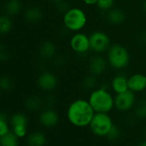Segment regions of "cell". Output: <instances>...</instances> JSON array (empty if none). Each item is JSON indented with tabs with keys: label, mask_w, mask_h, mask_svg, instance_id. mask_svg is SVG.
I'll list each match as a JSON object with an SVG mask.
<instances>
[{
	"label": "cell",
	"mask_w": 146,
	"mask_h": 146,
	"mask_svg": "<svg viewBox=\"0 0 146 146\" xmlns=\"http://www.w3.org/2000/svg\"><path fill=\"white\" fill-rule=\"evenodd\" d=\"M39 87L45 91H52L58 85V78L54 73L51 71H44L39 75L37 79Z\"/></svg>",
	"instance_id": "cell-9"
},
{
	"label": "cell",
	"mask_w": 146,
	"mask_h": 146,
	"mask_svg": "<svg viewBox=\"0 0 146 146\" xmlns=\"http://www.w3.org/2000/svg\"><path fill=\"white\" fill-rule=\"evenodd\" d=\"M97 81H98L97 80V77L90 73V75L86 76L84 78V80L82 82V86L86 90H93L96 87Z\"/></svg>",
	"instance_id": "cell-22"
},
{
	"label": "cell",
	"mask_w": 146,
	"mask_h": 146,
	"mask_svg": "<svg viewBox=\"0 0 146 146\" xmlns=\"http://www.w3.org/2000/svg\"><path fill=\"white\" fill-rule=\"evenodd\" d=\"M108 60L103 56L97 54L91 57L89 62V70L91 74L98 77L102 75L108 67Z\"/></svg>",
	"instance_id": "cell-10"
},
{
	"label": "cell",
	"mask_w": 146,
	"mask_h": 146,
	"mask_svg": "<svg viewBox=\"0 0 146 146\" xmlns=\"http://www.w3.org/2000/svg\"><path fill=\"white\" fill-rule=\"evenodd\" d=\"M42 104L41 99L38 96H29L25 102L26 108L30 111H37Z\"/></svg>",
	"instance_id": "cell-21"
},
{
	"label": "cell",
	"mask_w": 146,
	"mask_h": 146,
	"mask_svg": "<svg viewBox=\"0 0 146 146\" xmlns=\"http://www.w3.org/2000/svg\"><path fill=\"white\" fill-rule=\"evenodd\" d=\"M18 137L14 132H7L4 136L0 137V145L1 146H18Z\"/></svg>",
	"instance_id": "cell-19"
},
{
	"label": "cell",
	"mask_w": 146,
	"mask_h": 146,
	"mask_svg": "<svg viewBox=\"0 0 146 146\" xmlns=\"http://www.w3.org/2000/svg\"><path fill=\"white\" fill-rule=\"evenodd\" d=\"M136 103L135 93L128 90L125 92L116 94L114 97V107L121 112H126L131 109Z\"/></svg>",
	"instance_id": "cell-8"
},
{
	"label": "cell",
	"mask_w": 146,
	"mask_h": 146,
	"mask_svg": "<svg viewBox=\"0 0 146 146\" xmlns=\"http://www.w3.org/2000/svg\"><path fill=\"white\" fill-rule=\"evenodd\" d=\"M22 9V3L20 0H8L5 5V11L7 14L15 16L20 12Z\"/></svg>",
	"instance_id": "cell-20"
},
{
	"label": "cell",
	"mask_w": 146,
	"mask_h": 146,
	"mask_svg": "<svg viewBox=\"0 0 146 146\" xmlns=\"http://www.w3.org/2000/svg\"><path fill=\"white\" fill-rule=\"evenodd\" d=\"M88 101L96 113H108L114 107V98L111 93L104 88L93 90Z\"/></svg>",
	"instance_id": "cell-2"
},
{
	"label": "cell",
	"mask_w": 146,
	"mask_h": 146,
	"mask_svg": "<svg viewBox=\"0 0 146 146\" xmlns=\"http://www.w3.org/2000/svg\"><path fill=\"white\" fill-rule=\"evenodd\" d=\"M134 113L138 119L146 118V100H140L136 104L134 108Z\"/></svg>",
	"instance_id": "cell-24"
},
{
	"label": "cell",
	"mask_w": 146,
	"mask_h": 146,
	"mask_svg": "<svg viewBox=\"0 0 146 146\" xmlns=\"http://www.w3.org/2000/svg\"><path fill=\"white\" fill-rule=\"evenodd\" d=\"M137 146H146V140L141 141V142L137 144Z\"/></svg>",
	"instance_id": "cell-34"
},
{
	"label": "cell",
	"mask_w": 146,
	"mask_h": 146,
	"mask_svg": "<svg viewBox=\"0 0 146 146\" xmlns=\"http://www.w3.org/2000/svg\"><path fill=\"white\" fill-rule=\"evenodd\" d=\"M46 142L45 134L41 131H35L28 137L29 146H44Z\"/></svg>",
	"instance_id": "cell-18"
},
{
	"label": "cell",
	"mask_w": 146,
	"mask_h": 146,
	"mask_svg": "<svg viewBox=\"0 0 146 146\" xmlns=\"http://www.w3.org/2000/svg\"><path fill=\"white\" fill-rule=\"evenodd\" d=\"M112 90L116 93L119 94L128 90V78L122 74L116 75L111 82Z\"/></svg>",
	"instance_id": "cell-15"
},
{
	"label": "cell",
	"mask_w": 146,
	"mask_h": 146,
	"mask_svg": "<svg viewBox=\"0 0 146 146\" xmlns=\"http://www.w3.org/2000/svg\"><path fill=\"white\" fill-rule=\"evenodd\" d=\"M130 52L127 48L120 44H113L107 52L108 64L115 70L125 68L130 63Z\"/></svg>",
	"instance_id": "cell-4"
},
{
	"label": "cell",
	"mask_w": 146,
	"mask_h": 146,
	"mask_svg": "<svg viewBox=\"0 0 146 146\" xmlns=\"http://www.w3.org/2000/svg\"><path fill=\"white\" fill-rule=\"evenodd\" d=\"M39 53L40 57L44 59H51L55 56L56 46L52 41H44L40 44L39 47Z\"/></svg>",
	"instance_id": "cell-16"
},
{
	"label": "cell",
	"mask_w": 146,
	"mask_h": 146,
	"mask_svg": "<svg viewBox=\"0 0 146 146\" xmlns=\"http://www.w3.org/2000/svg\"><path fill=\"white\" fill-rule=\"evenodd\" d=\"M43 13L40 7L37 6H32L26 10L24 17L27 22L30 23H37L40 22L42 18Z\"/></svg>",
	"instance_id": "cell-17"
},
{
	"label": "cell",
	"mask_w": 146,
	"mask_h": 146,
	"mask_svg": "<svg viewBox=\"0 0 146 146\" xmlns=\"http://www.w3.org/2000/svg\"><path fill=\"white\" fill-rule=\"evenodd\" d=\"M70 7L68 5V4L64 1V0H59V1L57 2V9L60 11V12H66Z\"/></svg>",
	"instance_id": "cell-29"
},
{
	"label": "cell",
	"mask_w": 146,
	"mask_h": 146,
	"mask_svg": "<svg viewBox=\"0 0 146 146\" xmlns=\"http://www.w3.org/2000/svg\"><path fill=\"white\" fill-rule=\"evenodd\" d=\"M126 15L125 12L120 8H112L106 14L107 21L113 25H119L122 24L125 20Z\"/></svg>",
	"instance_id": "cell-14"
},
{
	"label": "cell",
	"mask_w": 146,
	"mask_h": 146,
	"mask_svg": "<svg viewBox=\"0 0 146 146\" xmlns=\"http://www.w3.org/2000/svg\"><path fill=\"white\" fill-rule=\"evenodd\" d=\"M120 135H121V131H120L119 127H118L115 125H113V126L111 127V129L109 130L106 137L109 141L114 142L120 137Z\"/></svg>",
	"instance_id": "cell-27"
},
{
	"label": "cell",
	"mask_w": 146,
	"mask_h": 146,
	"mask_svg": "<svg viewBox=\"0 0 146 146\" xmlns=\"http://www.w3.org/2000/svg\"><path fill=\"white\" fill-rule=\"evenodd\" d=\"M83 2H84L86 5L91 6V5H96L97 0H83Z\"/></svg>",
	"instance_id": "cell-32"
},
{
	"label": "cell",
	"mask_w": 146,
	"mask_h": 146,
	"mask_svg": "<svg viewBox=\"0 0 146 146\" xmlns=\"http://www.w3.org/2000/svg\"><path fill=\"white\" fill-rule=\"evenodd\" d=\"M51 1H55V2L57 3L58 1H59V0H51Z\"/></svg>",
	"instance_id": "cell-35"
},
{
	"label": "cell",
	"mask_w": 146,
	"mask_h": 146,
	"mask_svg": "<svg viewBox=\"0 0 146 146\" xmlns=\"http://www.w3.org/2000/svg\"><path fill=\"white\" fill-rule=\"evenodd\" d=\"M10 53L4 45L0 44V61H7L10 58Z\"/></svg>",
	"instance_id": "cell-28"
},
{
	"label": "cell",
	"mask_w": 146,
	"mask_h": 146,
	"mask_svg": "<svg viewBox=\"0 0 146 146\" xmlns=\"http://www.w3.org/2000/svg\"><path fill=\"white\" fill-rule=\"evenodd\" d=\"M96 7L104 12L108 11L114 6V0H97Z\"/></svg>",
	"instance_id": "cell-25"
},
{
	"label": "cell",
	"mask_w": 146,
	"mask_h": 146,
	"mask_svg": "<svg viewBox=\"0 0 146 146\" xmlns=\"http://www.w3.org/2000/svg\"><path fill=\"white\" fill-rule=\"evenodd\" d=\"M90 50L97 54L107 52L111 46V39L109 35L103 31H94L90 35Z\"/></svg>",
	"instance_id": "cell-6"
},
{
	"label": "cell",
	"mask_w": 146,
	"mask_h": 146,
	"mask_svg": "<svg viewBox=\"0 0 146 146\" xmlns=\"http://www.w3.org/2000/svg\"><path fill=\"white\" fill-rule=\"evenodd\" d=\"M45 102H46V103L47 106H49V107L52 106V105L54 104V102H55L54 96H46Z\"/></svg>",
	"instance_id": "cell-31"
},
{
	"label": "cell",
	"mask_w": 146,
	"mask_h": 146,
	"mask_svg": "<svg viewBox=\"0 0 146 146\" xmlns=\"http://www.w3.org/2000/svg\"><path fill=\"white\" fill-rule=\"evenodd\" d=\"M113 125V120L108 113H96L90 124V127L95 135L106 137Z\"/></svg>",
	"instance_id": "cell-5"
},
{
	"label": "cell",
	"mask_w": 146,
	"mask_h": 146,
	"mask_svg": "<svg viewBox=\"0 0 146 146\" xmlns=\"http://www.w3.org/2000/svg\"><path fill=\"white\" fill-rule=\"evenodd\" d=\"M40 121L46 127H53L58 122V113L52 108H47L40 113Z\"/></svg>",
	"instance_id": "cell-13"
},
{
	"label": "cell",
	"mask_w": 146,
	"mask_h": 146,
	"mask_svg": "<svg viewBox=\"0 0 146 146\" xmlns=\"http://www.w3.org/2000/svg\"><path fill=\"white\" fill-rule=\"evenodd\" d=\"M142 8H143V12L146 14V0H143V2L142 4Z\"/></svg>",
	"instance_id": "cell-33"
},
{
	"label": "cell",
	"mask_w": 146,
	"mask_h": 146,
	"mask_svg": "<svg viewBox=\"0 0 146 146\" xmlns=\"http://www.w3.org/2000/svg\"><path fill=\"white\" fill-rule=\"evenodd\" d=\"M7 132H9V128H8V125H7V120L0 119V137L4 136V135L6 134Z\"/></svg>",
	"instance_id": "cell-30"
},
{
	"label": "cell",
	"mask_w": 146,
	"mask_h": 146,
	"mask_svg": "<svg viewBox=\"0 0 146 146\" xmlns=\"http://www.w3.org/2000/svg\"><path fill=\"white\" fill-rule=\"evenodd\" d=\"M144 136L146 137V128H145V130H144Z\"/></svg>",
	"instance_id": "cell-36"
},
{
	"label": "cell",
	"mask_w": 146,
	"mask_h": 146,
	"mask_svg": "<svg viewBox=\"0 0 146 146\" xmlns=\"http://www.w3.org/2000/svg\"><path fill=\"white\" fill-rule=\"evenodd\" d=\"M71 50L78 54H85L90 50V37L84 33L76 32L70 40Z\"/></svg>",
	"instance_id": "cell-7"
},
{
	"label": "cell",
	"mask_w": 146,
	"mask_h": 146,
	"mask_svg": "<svg viewBox=\"0 0 146 146\" xmlns=\"http://www.w3.org/2000/svg\"><path fill=\"white\" fill-rule=\"evenodd\" d=\"M12 28V21L5 16L0 17V35H5L11 31Z\"/></svg>",
	"instance_id": "cell-23"
},
{
	"label": "cell",
	"mask_w": 146,
	"mask_h": 146,
	"mask_svg": "<svg viewBox=\"0 0 146 146\" xmlns=\"http://www.w3.org/2000/svg\"><path fill=\"white\" fill-rule=\"evenodd\" d=\"M11 125L13 126L14 133L18 137H23L27 132L28 118L23 113H16L11 118Z\"/></svg>",
	"instance_id": "cell-12"
},
{
	"label": "cell",
	"mask_w": 146,
	"mask_h": 146,
	"mask_svg": "<svg viewBox=\"0 0 146 146\" xmlns=\"http://www.w3.org/2000/svg\"><path fill=\"white\" fill-rule=\"evenodd\" d=\"M96 112L89 101L78 99L72 102L67 109V118L73 125L84 127L90 125Z\"/></svg>",
	"instance_id": "cell-1"
},
{
	"label": "cell",
	"mask_w": 146,
	"mask_h": 146,
	"mask_svg": "<svg viewBox=\"0 0 146 146\" xmlns=\"http://www.w3.org/2000/svg\"><path fill=\"white\" fill-rule=\"evenodd\" d=\"M87 15L78 7H70L63 15V23L65 29L71 32H79L87 24Z\"/></svg>",
	"instance_id": "cell-3"
},
{
	"label": "cell",
	"mask_w": 146,
	"mask_h": 146,
	"mask_svg": "<svg viewBox=\"0 0 146 146\" xmlns=\"http://www.w3.org/2000/svg\"><path fill=\"white\" fill-rule=\"evenodd\" d=\"M128 89L134 93L146 90V76L142 73H135L128 78Z\"/></svg>",
	"instance_id": "cell-11"
},
{
	"label": "cell",
	"mask_w": 146,
	"mask_h": 146,
	"mask_svg": "<svg viewBox=\"0 0 146 146\" xmlns=\"http://www.w3.org/2000/svg\"><path fill=\"white\" fill-rule=\"evenodd\" d=\"M14 82L11 78L8 76H2L0 77V89L3 90H10L13 88Z\"/></svg>",
	"instance_id": "cell-26"
}]
</instances>
